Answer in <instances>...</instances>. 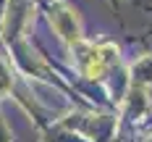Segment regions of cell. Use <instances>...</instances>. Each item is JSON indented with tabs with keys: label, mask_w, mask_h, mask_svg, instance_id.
Masks as SVG:
<instances>
[{
	"label": "cell",
	"mask_w": 152,
	"mask_h": 142,
	"mask_svg": "<svg viewBox=\"0 0 152 142\" xmlns=\"http://www.w3.org/2000/svg\"><path fill=\"white\" fill-rule=\"evenodd\" d=\"M79 50H81V55H79V61L84 66V74L92 79L102 77V71H105V63L113 58V53H115V47L113 45H105V47H92V45H84V42H79Z\"/></svg>",
	"instance_id": "1"
},
{
	"label": "cell",
	"mask_w": 152,
	"mask_h": 142,
	"mask_svg": "<svg viewBox=\"0 0 152 142\" xmlns=\"http://www.w3.org/2000/svg\"><path fill=\"white\" fill-rule=\"evenodd\" d=\"M50 21H53V26L58 29V34H61L68 45H79V42H81L79 21H76L74 11H68V8H55V11L50 13Z\"/></svg>",
	"instance_id": "2"
}]
</instances>
